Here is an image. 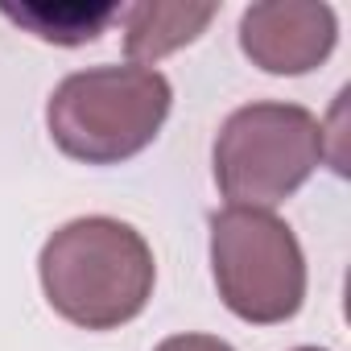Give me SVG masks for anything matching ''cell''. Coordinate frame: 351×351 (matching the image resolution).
Segmentation results:
<instances>
[{"instance_id":"obj_1","label":"cell","mask_w":351,"mask_h":351,"mask_svg":"<svg viewBox=\"0 0 351 351\" xmlns=\"http://www.w3.org/2000/svg\"><path fill=\"white\" fill-rule=\"evenodd\" d=\"M38 277L54 314L83 330H116L149 306L157 265L136 228L83 215L42 244Z\"/></svg>"},{"instance_id":"obj_2","label":"cell","mask_w":351,"mask_h":351,"mask_svg":"<svg viewBox=\"0 0 351 351\" xmlns=\"http://www.w3.org/2000/svg\"><path fill=\"white\" fill-rule=\"evenodd\" d=\"M173 104V87L153 66H91L66 75L50 104L54 145L87 165H116L153 145Z\"/></svg>"},{"instance_id":"obj_3","label":"cell","mask_w":351,"mask_h":351,"mask_svg":"<svg viewBox=\"0 0 351 351\" xmlns=\"http://www.w3.org/2000/svg\"><path fill=\"white\" fill-rule=\"evenodd\" d=\"M326 157V128L302 104H244L215 136V182L232 207L285 203Z\"/></svg>"},{"instance_id":"obj_4","label":"cell","mask_w":351,"mask_h":351,"mask_svg":"<svg viewBox=\"0 0 351 351\" xmlns=\"http://www.w3.org/2000/svg\"><path fill=\"white\" fill-rule=\"evenodd\" d=\"M211 273L223 306L252 322L273 326L306 302V256L285 219L256 207H228L211 215Z\"/></svg>"},{"instance_id":"obj_5","label":"cell","mask_w":351,"mask_h":351,"mask_svg":"<svg viewBox=\"0 0 351 351\" xmlns=\"http://www.w3.org/2000/svg\"><path fill=\"white\" fill-rule=\"evenodd\" d=\"M339 21L322 0H261L240 17V46L269 75H306L335 50Z\"/></svg>"},{"instance_id":"obj_6","label":"cell","mask_w":351,"mask_h":351,"mask_svg":"<svg viewBox=\"0 0 351 351\" xmlns=\"http://www.w3.org/2000/svg\"><path fill=\"white\" fill-rule=\"evenodd\" d=\"M219 5L203 0V5H191V0H145V5H132L124 13V54L132 58V66L157 62L173 50L191 46L211 21H215Z\"/></svg>"},{"instance_id":"obj_7","label":"cell","mask_w":351,"mask_h":351,"mask_svg":"<svg viewBox=\"0 0 351 351\" xmlns=\"http://www.w3.org/2000/svg\"><path fill=\"white\" fill-rule=\"evenodd\" d=\"M0 13L42 42L83 46V42H95L120 9L116 5H79L75 0V5H0Z\"/></svg>"},{"instance_id":"obj_8","label":"cell","mask_w":351,"mask_h":351,"mask_svg":"<svg viewBox=\"0 0 351 351\" xmlns=\"http://www.w3.org/2000/svg\"><path fill=\"white\" fill-rule=\"evenodd\" d=\"M153 351H236V347L223 343V339H215V335H169Z\"/></svg>"},{"instance_id":"obj_9","label":"cell","mask_w":351,"mask_h":351,"mask_svg":"<svg viewBox=\"0 0 351 351\" xmlns=\"http://www.w3.org/2000/svg\"><path fill=\"white\" fill-rule=\"evenodd\" d=\"M293 351H322V347H293Z\"/></svg>"}]
</instances>
